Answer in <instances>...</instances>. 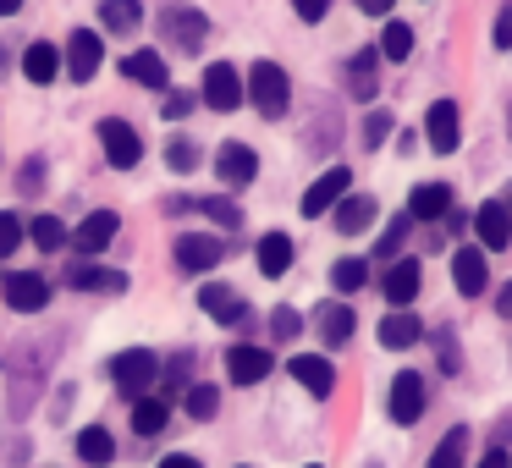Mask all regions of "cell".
I'll return each mask as SVG.
<instances>
[{"instance_id":"1","label":"cell","mask_w":512,"mask_h":468,"mask_svg":"<svg viewBox=\"0 0 512 468\" xmlns=\"http://www.w3.org/2000/svg\"><path fill=\"white\" fill-rule=\"evenodd\" d=\"M243 100H254V111L259 116H287V105H292V83H287V72L276 67V61H254L248 67V83H243Z\"/></svg>"},{"instance_id":"2","label":"cell","mask_w":512,"mask_h":468,"mask_svg":"<svg viewBox=\"0 0 512 468\" xmlns=\"http://www.w3.org/2000/svg\"><path fill=\"white\" fill-rule=\"evenodd\" d=\"M160 380V358L149 353V347H127V353L111 358V386L122 391V397H149V386Z\"/></svg>"},{"instance_id":"3","label":"cell","mask_w":512,"mask_h":468,"mask_svg":"<svg viewBox=\"0 0 512 468\" xmlns=\"http://www.w3.org/2000/svg\"><path fill=\"white\" fill-rule=\"evenodd\" d=\"M160 28H166V39L177 50H204V39H210V17L204 12H193V6H166V12H160Z\"/></svg>"},{"instance_id":"4","label":"cell","mask_w":512,"mask_h":468,"mask_svg":"<svg viewBox=\"0 0 512 468\" xmlns=\"http://www.w3.org/2000/svg\"><path fill=\"white\" fill-rule=\"evenodd\" d=\"M100 144H105V160H111L116 171H133L138 160H144V138H138L122 116H105L100 122Z\"/></svg>"},{"instance_id":"5","label":"cell","mask_w":512,"mask_h":468,"mask_svg":"<svg viewBox=\"0 0 512 468\" xmlns=\"http://www.w3.org/2000/svg\"><path fill=\"white\" fill-rule=\"evenodd\" d=\"M347 188H353V171H347V166H331L325 177H314V182H309V193H303V204H298V210L314 221V215L336 210V204L347 199Z\"/></svg>"},{"instance_id":"6","label":"cell","mask_w":512,"mask_h":468,"mask_svg":"<svg viewBox=\"0 0 512 468\" xmlns=\"http://www.w3.org/2000/svg\"><path fill=\"white\" fill-rule=\"evenodd\" d=\"M424 402H430V391H424V375H413V369H402V375H391V424H419Z\"/></svg>"},{"instance_id":"7","label":"cell","mask_w":512,"mask_h":468,"mask_svg":"<svg viewBox=\"0 0 512 468\" xmlns=\"http://www.w3.org/2000/svg\"><path fill=\"white\" fill-rule=\"evenodd\" d=\"M199 100L210 105V111H237V105H243V78H237V67H232V61H215V67L204 72Z\"/></svg>"},{"instance_id":"8","label":"cell","mask_w":512,"mask_h":468,"mask_svg":"<svg viewBox=\"0 0 512 468\" xmlns=\"http://www.w3.org/2000/svg\"><path fill=\"white\" fill-rule=\"evenodd\" d=\"M221 259H226V243H221L215 232H188V237H177V265L193 270V276L215 270Z\"/></svg>"},{"instance_id":"9","label":"cell","mask_w":512,"mask_h":468,"mask_svg":"<svg viewBox=\"0 0 512 468\" xmlns=\"http://www.w3.org/2000/svg\"><path fill=\"white\" fill-rule=\"evenodd\" d=\"M100 56H105L100 34H94V28H78V34L67 39V78L72 83H89L94 72H100Z\"/></svg>"},{"instance_id":"10","label":"cell","mask_w":512,"mask_h":468,"mask_svg":"<svg viewBox=\"0 0 512 468\" xmlns=\"http://www.w3.org/2000/svg\"><path fill=\"white\" fill-rule=\"evenodd\" d=\"M50 303V281L34 276V270H17V276H6V309L17 314H39Z\"/></svg>"},{"instance_id":"11","label":"cell","mask_w":512,"mask_h":468,"mask_svg":"<svg viewBox=\"0 0 512 468\" xmlns=\"http://www.w3.org/2000/svg\"><path fill=\"white\" fill-rule=\"evenodd\" d=\"M424 138H430L435 155H452V149H457L463 127H457V105L452 100H435L430 111H424Z\"/></svg>"},{"instance_id":"12","label":"cell","mask_w":512,"mask_h":468,"mask_svg":"<svg viewBox=\"0 0 512 468\" xmlns=\"http://www.w3.org/2000/svg\"><path fill=\"white\" fill-rule=\"evenodd\" d=\"M287 375L298 380L309 397H331V391H336V369H331V358H320V353H298L287 364Z\"/></svg>"},{"instance_id":"13","label":"cell","mask_w":512,"mask_h":468,"mask_svg":"<svg viewBox=\"0 0 512 468\" xmlns=\"http://www.w3.org/2000/svg\"><path fill=\"white\" fill-rule=\"evenodd\" d=\"M215 171H221V182L226 188H248V182L259 177V155L248 144H221V155H215Z\"/></svg>"},{"instance_id":"14","label":"cell","mask_w":512,"mask_h":468,"mask_svg":"<svg viewBox=\"0 0 512 468\" xmlns=\"http://www.w3.org/2000/svg\"><path fill=\"white\" fill-rule=\"evenodd\" d=\"M419 281H424L419 259H391V270H386V281H380V292L391 298V309H408V303L419 298Z\"/></svg>"},{"instance_id":"15","label":"cell","mask_w":512,"mask_h":468,"mask_svg":"<svg viewBox=\"0 0 512 468\" xmlns=\"http://www.w3.org/2000/svg\"><path fill=\"white\" fill-rule=\"evenodd\" d=\"M452 281H457V292H463V298H479V292L490 287L485 254H479V248H457V254H452Z\"/></svg>"},{"instance_id":"16","label":"cell","mask_w":512,"mask_h":468,"mask_svg":"<svg viewBox=\"0 0 512 468\" xmlns=\"http://www.w3.org/2000/svg\"><path fill=\"white\" fill-rule=\"evenodd\" d=\"M270 369H276V358H270L265 347H232V353H226V375H232L237 386H259Z\"/></svg>"},{"instance_id":"17","label":"cell","mask_w":512,"mask_h":468,"mask_svg":"<svg viewBox=\"0 0 512 468\" xmlns=\"http://www.w3.org/2000/svg\"><path fill=\"white\" fill-rule=\"evenodd\" d=\"M199 309L210 314V320H221V325H237L248 314V303H243V292L237 287H221V281H210V287L199 292Z\"/></svg>"},{"instance_id":"18","label":"cell","mask_w":512,"mask_h":468,"mask_svg":"<svg viewBox=\"0 0 512 468\" xmlns=\"http://www.w3.org/2000/svg\"><path fill=\"white\" fill-rule=\"evenodd\" d=\"M116 226H122V221H116V210H94L89 221H83L78 232L67 237V243L78 248V254H105V243L116 237Z\"/></svg>"},{"instance_id":"19","label":"cell","mask_w":512,"mask_h":468,"mask_svg":"<svg viewBox=\"0 0 512 468\" xmlns=\"http://www.w3.org/2000/svg\"><path fill=\"white\" fill-rule=\"evenodd\" d=\"M441 215H452V188L446 182H419L408 199V221H441Z\"/></svg>"},{"instance_id":"20","label":"cell","mask_w":512,"mask_h":468,"mask_svg":"<svg viewBox=\"0 0 512 468\" xmlns=\"http://www.w3.org/2000/svg\"><path fill=\"white\" fill-rule=\"evenodd\" d=\"M314 331H320L325 347H347L353 342V309L347 303H320L314 309Z\"/></svg>"},{"instance_id":"21","label":"cell","mask_w":512,"mask_h":468,"mask_svg":"<svg viewBox=\"0 0 512 468\" xmlns=\"http://www.w3.org/2000/svg\"><path fill=\"white\" fill-rule=\"evenodd\" d=\"M375 89H380V50H358L347 61V94L353 100H375Z\"/></svg>"},{"instance_id":"22","label":"cell","mask_w":512,"mask_h":468,"mask_svg":"<svg viewBox=\"0 0 512 468\" xmlns=\"http://www.w3.org/2000/svg\"><path fill=\"white\" fill-rule=\"evenodd\" d=\"M122 72L138 83V89H160V94L171 89V78H166V61H160L155 50H133V56L122 61Z\"/></svg>"},{"instance_id":"23","label":"cell","mask_w":512,"mask_h":468,"mask_svg":"<svg viewBox=\"0 0 512 468\" xmlns=\"http://www.w3.org/2000/svg\"><path fill=\"white\" fill-rule=\"evenodd\" d=\"M67 287H78V292H127V276L122 270H100V265H72L67 270Z\"/></svg>"},{"instance_id":"24","label":"cell","mask_w":512,"mask_h":468,"mask_svg":"<svg viewBox=\"0 0 512 468\" xmlns=\"http://www.w3.org/2000/svg\"><path fill=\"white\" fill-rule=\"evenodd\" d=\"M474 232H479V243H485V248H507L512 243V221H507V210H501V199L496 204H479Z\"/></svg>"},{"instance_id":"25","label":"cell","mask_w":512,"mask_h":468,"mask_svg":"<svg viewBox=\"0 0 512 468\" xmlns=\"http://www.w3.org/2000/svg\"><path fill=\"white\" fill-rule=\"evenodd\" d=\"M364 226H375V199H364V193H347V199L336 204V232H342V237H358Z\"/></svg>"},{"instance_id":"26","label":"cell","mask_w":512,"mask_h":468,"mask_svg":"<svg viewBox=\"0 0 512 468\" xmlns=\"http://www.w3.org/2000/svg\"><path fill=\"white\" fill-rule=\"evenodd\" d=\"M259 270H265L270 281H276V276H287V270H292V237H287V232L259 237Z\"/></svg>"},{"instance_id":"27","label":"cell","mask_w":512,"mask_h":468,"mask_svg":"<svg viewBox=\"0 0 512 468\" xmlns=\"http://www.w3.org/2000/svg\"><path fill=\"white\" fill-rule=\"evenodd\" d=\"M424 336V325H419V314H408V309H397V314H386V320H380V342L386 347H413Z\"/></svg>"},{"instance_id":"28","label":"cell","mask_w":512,"mask_h":468,"mask_svg":"<svg viewBox=\"0 0 512 468\" xmlns=\"http://www.w3.org/2000/svg\"><path fill=\"white\" fill-rule=\"evenodd\" d=\"M23 72H28V83H56L61 78V50L56 45H28V56H23Z\"/></svg>"},{"instance_id":"29","label":"cell","mask_w":512,"mask_h":468,"mask_svg":"<svg viewBox=\"0 0 512 468\" xmlns=\"http://www.w3.org/2000/svg\"><path fill=\"white\" fill-rule=\"evenodd\" d=\"M166 419H171V402L166 397H138L133 402V430L144 435V441H149V435H166Z\"/></svg>"},{"instance_id":"30","label":"cell","mask_w":512,"mask_h":468,"mask_svg":"<svg viewBox=\"0 0 512 468\" xmlns=\"http://www.w3.org/2000/svg\"><path fill=\"white\" fill-rule=\"evenodd\" d=\"M78 457L89 468H105L116 457V441H111V430L105 424H89V430H78Z\"/></svg>"},{"instance_id":"31","label":"cell","mask_w":512,"mask_h":468,"mask_svg":"<svg viewBox=\"0 0 512 468\" xmlns=\"http://www.w3.org/2000/svg\"><path fill=\"white\" fill-rule=\"evenodd\" d=\"M100 23H105V34H133V28L144 23V6H138V0H105Z\"/></svg>"},{"instance_id":"32","label":"cell","mask_w":512,"mask_h":468,"mask_svg":"<svg viewBox=\"0 0 512 468\" xmlns=\"http://www.w3.org/2000/svg\"><path fill=\"white\" fill-rule=\"evenodd\" d=\"M193 386V353H171L166 364H160V391L155 397L171 402V391H188Z\"/></svg>"},{"instance_id":"33","label":"cell","mask_w":512,"mask_h":468,"mask_svg":"<svg viewBox=\"0 0 512 468\" xmlns=\"http://www.w3.org/2000/svg\"><path fill=\"white\" fill-rule=\"evenodd\" d=\"M463 452H468V430L457 424V430H446L441 446L430 452V468H463Z\"/></svg>"},{"instance_id":"34","label":"cell","mask_w":512,"mask_h":468,"mask_svg":"<svg viewBox=\"0 0 512 468\" xmlns=\"http://www.w3.org/2000/svg\"><path fill=\"white\" fill-rule=\"evenodd\" d=\"M182 408H188V419H215V413H221V391L215 386H188L182 391Z\"/></svg>"},{"instance_id":"35","label":"cell","mask_w":512,"mask_h":468,"mask_svg":"<svg viewBox=\"0 0 512 468\" xmlns=\"http://www.w3.org/2000/svg\"><path fill=\"white\" fill-rule=\"evenodd\" d=\"M408 50H413V28L386 23V34H380V61H408Z\"/></svg>"},{"instance_id":"36","label":"cell","mask_w":512,"mask_h":468,"mask_svg":"<svg viewBox=\"0 0 512 468\" xmlns=\"http://www.w3.org/2000/svg\"><path fill=\"white\" fill-rule=\"evenodd\" d=\"M28 237H34V243L45 248V254H61V243H67L72 232H67V226H61V221H56V215H39V221L28 226Z\"/></svg>"},{"instance_id":"37","label":"cell","mask_w":512,"mask_h":468,"mask_svg":"<svg viewBox=\"0 0 512 468\" xmlns=\"http://www.w3.org/2000/svg\"><path fill=\"white\" fill-rule=\"evenodd\" d=\"M364 281H369V265H364V259H336V265H331V287H336V292H358Z\"/></svg>"},{"instance_id":"38","label":"cell","mask_w":512,"mask_h":468,"mask_svg":"<svg viewBox=\"0 0 512 468\" xmlns=\"http://www.w3.org/2000/svg\"><path fill=\"white\" fill-rule=\"evenodd\" d=\"M193 210H204L215 226H226V232H237V226H243V210H237L232 199H193Z\"/></svg>"},{"instance_id":"39","label":"cell","mask_w":512,"mask_h":468,"mask_svg":"<svg viewBox=\"0 0 512 468\" xmlns=\"http://www.w3.org/2000/svg\"><path fill=\"white\" fill-rule=\"evenodd\" d=\"M23 237H28V226L17 221V210H0V259H12Z\"/></svg>"},{"instance_id":"40","label":"cell","mask_w":512,"mask_h":468,"mask_svg":"<svg viewBox=\"0 0 512 468\" xmlns=\"http://www.w3.org/2000/svg\"><path fill=\"white\" fill-rule=\"evenodd\" d=\"M166 166L171 171H193V166H199V144H193V138H171V144H166Z\"/></svg>"},{"instance_id":"41","label":"cell","mask_w":512,"mask_h":468,"mask_svg":"<svg viewBox=\"0 0 512 468\" xmlns=\"http://www.w3.org/2000/svg\"><path fill=\"white\" fill-rule=\"evenodd\" d=\"M270 331H276L281 342H287V336H298V331H303V314H298V309H287V303H281V309L270 314Z\"/></svg>"},{"instance_id":"42","label":"cell","mask_w":512,"mask_h":468,"mask_svg":"<svg viewBox=\"0 0 512 468\" xmlns=\"http://www.w3.org/2000/svg\"><path fill=\"white\" fill-rule=\"evenodd\" d=\"M386 133H391V116H386V111H369V122H364V144H369V149H380V144H386Z\"/></svg>"},{"instance_id":"43","label":"cell","mask_w":512,"mask_h":468,"mask_svg":"<svg viewBox=\"0 0 512 468\" xmlns=\"http://www.w3.org/2000/svg\"><path fill=\"white\" fill-rule=\"evenodd\" d=\"M166 116H171V122L193 116V94H188V89H166Z\"/></svg>"},{"instance_id":"44","label":"cell","mask_w":512,"mask_h":468,"mask_svg":"<svg viewBox=\"0 0 512 468\" xmlns=\"http://www.w3.org/2000/svg\"><path fill=\"white\" fill-rule=\"evenodd\" d=\"M402 237H408V221H391L386 226V237H380V259H391L402 248Z\"/></svg>"},{"instance_id":"45","label":"cell","mask_w":512,"mask_h":468,"mask_svg":"<svg viewBox=\"0 0 512 468\" xmlns=\"http://www.w3.org/2000/svg\"><path fill=\"white\" fill-rule=\"evenodd\" d=\"M435 347H441V369H446V375H457V342H452V331H435Z\"/></svg>"},{"instance_id":"46","label":"cell","mask_w":512,"mask_h":468,"mask_svg":"<svg viewBox=\"0 0 512 468\" xmlns=\"http://www.w3.org/2000/svg\"><path fill=\"white\" fill-rule=\"evenodd\" d=\"M292 12H298L303 23H320V17L331 12V0H292Z\"/></svg>"},{"instance_id":"47","label":"cell","mask_w":512,"mask_h":468,"mask_svg":"<svg viewBox=\"0 0 512 468\" xmlns=\"http://www.w3.org/2000/svg\"><path fill=\"white\" fill-rule=\"evenodd\" d=\"M496 45H501V50H512V0L496 12Z\"/></svg>"},{"instance_id":"48","label":"cell","mask_w":512,"mask_h":468,"mask_svg":"<svg viewBox=\"0 0 512 468\" xmlns=\"http://www.w3.org/2000/svg\"><path fill=\"white\" fill-rule=\"evenodd\" d=\"M39 182H45V160H28L23 166V193H39Z\"/></svg>"},{"instance_id":"49","label":"cell","mask_w":512,"mask_h":468,"mask_svg":"<svg viewBox=\"0 0 512 468\" xmlns=\"http://www.w3.org/2000/svg\"><path fill=\"white\" fill-rule=\"evenodd\" d=\"M155 468H199V457H188V452H166Z\"/></svg>"},{"instance_id":"50","label":"cell","mask_w":512,"mask_h":468,"mask_svg":"<svg viewBox=\"0 0 512 468\" xmlns=\"http://www.w3.org/2000/svg\"><path fill=\"white\" fill-rule=\"evenodd\" d=\"M479 468H512V457H507V452H501V446H490V452H485V457H479Z\"/></svg>"},{"instance_id":"51","label":"cell","mask_w":512,"mask_h":468,"mask_svg":"<svg viewBox=\"0 0 512 468\" xmlns=\"http://www.w3.org/2000/svg\"><path fill=\"white\" fill-rule=\"evenodd\" d=\"M397 0H358V12H369V17H386Z\"/></svg>"},{"instance_id":"52","label":"cell","mask_w":512,"mask_h":468,"mask_svg":"<svg viewBox=\"0 0 512 468\" xmlns=\"http://www.w3.org/2000/svg\"><path fill=\"white\" fill-rule=\"evenodd\" d=\"M12 12H23V0H0V17H12Z\"/></svg>"},{"instance_id":"53","label":"cell","mask_w":512,"mask_h":468,"mask_svg":"<svg viewBox=\"0 0 512 468\" xmlns=\"http://www.w3.org/2000/svg\"><path fill=\"white\" fill-rule=\"evenodd\" d=\"M501 314H512V287H507V292H501Z\"/></svg>"},{"instance_id":"54","label":"cell","mask_w":512,"mask_h":468,"mask_svg":"<svg viewBox=\"0 0 512 468\" xmlns=\"http://www.w3.org/2000/svg\"><path fill=\"white\" fill-rule=\"evenodd\" d=\"M501 210H507V221H512V188H507V199H501Z\"/></svg>"},{"instance_id":"55","label":"cell","mask_w":512,"mask_h":468,"mask_svg":"<svg viewBox=\"0 0 512 468\" xmlns=\"http://www.w3.org/2000/svg\"><path fill=\"white\" fill-rule=\"evenodd\" d=\"M309 468H314V463H309Z\"/></svg>"}]
</instances>
